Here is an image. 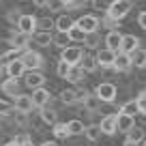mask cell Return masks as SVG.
<instances>
[{
    "mask_svg": "<svg viewBox=\"0 0 146 146\" xmlns=\"http://www.w3.org/2000/svg\"><path fill=\"white\" fill-rule=\"evenodd\" d=\"M19 58H22L26 71H30V69H45V58L41 56V52H39V50L28 47V50L22 52V56H19Z\"/></svg>",
    "mask_w": 146,
    "mask_h": 146,
    "instance_id": "obj_1",
    "label": "cell"
},
{
    "mask_svg": "<svg viewBox=\"0 0 146 146\" xmlns=\"http://www.w3.org/2000/svg\"><path fill=\"white\" fill-rule=\"evenodd\" d=\"M133 9V0H112L110 2V9H108V15L114 19H125Z\"/></svg>",
    "mask_w": 146,
    "mask_h": 146,
    "instance_id": "obj_2",
    "label": "cell"
},
{
    "mask_svg": "<svg viewBox=\"0 0 146 146\" xmlns=\"http://www.w3.org/2000/svg\"><path fill=\"white\" fill-rule=\"evenodd\" d=\"M84 45H80V43H71L69 47H64V50H60V58L67 60L69 64H80V60L84 58Z\"/></svg>",
    "mask_w": 146,
    "mask_h": 146,
    "instance_id": "obj_3",
    "label": "cell"
},
{
    "mask_svg": "<svg viewBox=\"0 0 146 146\" xmlns=\"http://www.w3.org/2000/svg\"><path fill=\"white\" fill-rule=\"evenodd\" d=\"M95 92L99 95V99L103 101V103H114V101L118 99V88L112 82H101L99 86L95 88Z\"/></svg>",
    "mask_w": 146,
    "mask_h": 146,
    "instance_id": "obj_4",
    "label": "cell"
},
{
    "mask_svg": "<svg viewBox=\"0 0 146 146\" xmlns=\"http://www.w3.org/2000/svg\"><path fill=\"white\" fill-rule=\"evenodd\" d=\"M45 82H47V78H45V73H43V69H30V71L24 73V84L30 90H35L39 86H45Z\"/></svg>",
    "mask_w": 146,
    "mask_h": 146,
    "instance_id": "obj_5",
    "label": "cell"
},
{
    "mask_svg": "<svg viewBox=\"0 0 146 146\" xmlns=\"http://www.w3.org/2000/svg\"><path fill=\"white\" fill-rule=\"evenodd\" d=\"M75 26H80L84 32H95L101 28V17H97L95 13H86V15H80L75 19Z\"/></svg>",
    "mask_w": 146,
    "mask_h": 146,
    "instance_id": "obj_6",
    "label": "cell"
},
{
    "mask_svg": "<svg viewBox=\"0 0 146 146\" xmlns=\"http://www.w3.org/2000/svg\"><path fill=\"white\" fill-rule=\"evenodd\" d=\"M52 43H54V32H50V30H39V28H36V30L30 35V45L50 47Z\"/></svg>",
    "mask_w": 146,
    "mask_h": 146,
    "instance_id": "obj_7",
    "label": "cell"
},
{
    "mask_svg": "<svg viewBox=\"0 0 146 146\" xmlns=\"http://www.w3.org/2000/svg\"><path fill=\"white\" fill-rule=\"evenodd\" d=\"M97 56V62H99L101 69H114V58H116V52L110 50V47H99L95 52Z\"/></svg>",
    "mask_w": 146,
    "mask_h": 146,
    "instance_id": "obj_8",
    "label": "cell"
},
{
    "mask_svg": "<svg viewBox=\"0 0 146 146\" xmlns=\"http://www.w3.org/2000/svg\"><path fill=\"white\" fill-rule=\"evenodd\" d=\"M131 69H133L131 54H127V52H116V58H114V71H116V73H129Z\"/></svg>",
    "mask_w": 146,
    "mask_h": 146,
    "instance_id": "obj_9",
    "label": "cell"
},
{
    "mask_svg": "<svg viewBox=\"0 0 146 146\" xmlns=\"http://www.w3.org/2000/svg\"><path fill=\"white\" fill-rule=\"evenodd\" d=\"M123 32L118 30V28H114V30H108V35L103 36V43L105 47H110V50L114 52H120V45H123Z\"/></svg>",
    "mask_w": 146,
    "mask_h": 146,
    "instance_id": "obj_10",
    "label": "cell"
},
{
    "mask_svg": "<svg viewBox=\"0 0 146 146\" xmlns=\"http://www.w3.org/2000/svg\"><path fill=\"white\" fill-rule=\"evenodd\" d=\"M13 108L19 110V112H26V114H32L36 110V105H35V101H32L30 95H17L13 99Z\"/></svg>",
    "mask_w": 146,
    "mask_h": 146,
    "instance_id": "obj_11",
    "label": "cell"
},
{
    "mask_svg": "<svg viewBox=\"0 0 146 146\" xmlns=\"http://www.w3.org/2000/svg\"><path fill=\"white\" fill-rule=\"evenodd\" d=\"M9 41H11V45L17 47V50H28V47H30V35H26V32L15 28L9 35Z\"/></svg>",
    "mask_w": 146,
    "mask_h": 146,
    "instance_id": "obj_12",
    "label": "cell"
},
{
    "mask_svg": "<svg viewBox=\"0 0 146 146\" xmlns=\"http://www.w3.org/2000/svg\"><path fill=\"white\" fill-rule=\"evenodd\" d=\"M0 88H2V92L5 95H9V97H17V95H22V86H19V80L17 78H7V80H2L0 82Z\"/></svg>",
    "mask_w": 146,
    "mask_h": 146,
    "instance_id": "obj_13",
    "label": "cell"
},
{
    "mask_svg": "<svg viewBox=\"0 0 146 146\" xmlns=\"http://www.w3.org/2000/svg\"><path fill=\"white\" fill-rule=\"evenodd\" d=\"M101 125V131H103V135H114V133H118V127H116V114H103L99 120Z\"/></svg>",
    "mask_w": 146,
    "mask_h": 146,
    "instance_id": "obj_14",
    "label": "cell"
},
{
    "mask_svg": "<svg viewBox=\"0 0 146 146\" xmlns=\"http://www.w3.org/2000/svg\"><path fill=\"white\" fill-rule=\"evenodd\" d=\"M30 97H32V101H35L36 110H39V108H43V105H47V103L52 101V92L47 90L45 86H39V88H35Z\"/></svg>",
    "mask_w": 146,
    "mask_h": 146,
    "instance_id": "obj_15",
    "label": "cell"
},
{
    "mask_svg": "<svg viewBox=\"0 0 146 146\" xmlns=\"http://www.w3.org/2000/svg\"><path fill=\"white\" fill-rule=\"evenodd\" d=\"M116 127L120 133H127L131 127H135V116H129L125 112H116Z\"/></svg>",
    "mask_w": 146,
    "mask_h": 146,
    "instance_id": "obj_16",
    "label": "cell"
},
{
    "mask_svg": "<svg viewBox=\"0 0 146 146\" xmlns=\"http://www.w3.org/2000/svg\"><path fill=\"white\" fill-rule=\"evenodd\" d=\"M36 19L39 17H35V15H22V19L17 24V30L26 32V35H32L36 30Z\"/></svg>",
    "mask_w": 146,
    "mask_h": 146,
    "instance_id": "obj_17",
    "label": "cell"
},
{
    "mask_svg": "<svg viewBox=\"0 0 146 146\" xmlns=\"http://www.w3.org/2000/svg\"><path fill=\"white\" fill-rule=\"evenodd\" d=\"M101 43H103V36L99 35V30H95V32H86V39H84V47H86V50L97 52Z\"/></svg>",
    "mask_w": 146,
    "mask_h": 146,
    "instance_id": "obj_18",
    "label": "cell"
},
{
    "mask_svg": "<svg viewBox=\"0 0 146 146\" xmlns=\"http://www.w3.org/2000/svg\"><path fill=\"white\" fill-rule=\"evenodd\" d=\"M137 47H140V36H135V35H125V36H123V45H120V52H127V54H131V52H135Z\"/></svg>",
    "mask_w": 146,
    "mask_h": 146,
    "instance_id": "obj_19",
    "label": "cell"
},
{
    "mask_svg": "<svg viewBox=\"0 0 146 146\" xmlns=\"http://www.w3.org/2000/svg\"><path fill=\"white\" fill-rule=\"evenodd\" d=\"M7 69H9V78H17V80H22L24 73H26V67H24L22 58H15L13 62H9Z\"/></svg>",
    "mask_w": 146,
    "mask_h": 146,
    "instance_id": "obj_20",
    "label": "cell"
},
{
    "mask_svg": "<svg viewBox=\"0 0 146 146\" xmlns=\"http://www.w3.org/2000/svg\"><path fill=\"white\" fill-rule=\"evenodd\" d=\"M39 114H41V118H43V123H45V125H54L56 120H58V112H56L50 103L43 105V108H39Z\"/></svg>",
    "mask_w": 146,
    "mask_h": 146,
    "instance_id": "obj_21",
    "label": "cell"
},
{
    "mask_svg": "<svg viewBox=\"0 0 146 146\" xmlns=\"http://www.w3.org/2000/svg\"><path fill=\"white\" fill-rule=\"evenodd\" d=\"M75 26V19L71 17V15H58V17H56V30L58 32H69L71 30V28Z\"/></svg>",
    "mask_w": 146,
    "mask_h": 146,
    "instance_id": "obj_22",
    "label": "cell"
},
{
    "mask_svg": "<svg viewBox=\"0 0 146 146\" xmlns=\"http://www.w3.org/2000/svg\"><path fill=\"white\" fill-rule=\"evenodd\" d=\"M80 64H82V69L86 73H95L97 69H101L99 62H97V56L95 54H84V58L80 60Z\"/></svg>",
    "mask_w": 146,
    "mask_h": 146,
    "instance_id": "obj_23",
    "label": "cell"
},
{
    "mask_svg": "<svg viewBox=\"0 0 146 146\" xmlns=\"http://www.w3.org/2000/svg\"><path fill=\"white\" fill-rule=\"evenodd\" d=\"M101 103H103V101L99 99V95H97V92L92 95V92H90V95H88L86 99L82 101V108H84V110H88V112H99Z\"/></svg>",
    "mask_w": 146,
    "mask_h": 146,
    "instance_id": "obj_24",
    "label": "cell"
},
{
    "mask_svg": "<svg viewBox=\"0 0 146 146\" xmlns=\"http://www.w3.org/2000/svg\"><path fill=\"white\" fill-rule=\"evenodd\" d=\"M84 69H82V64H71V69H69V75H67V82H71V84H82V80H84Z\"/></svg>",
    "mask_w": 146,
    "mask_h": 146,
    "instance_id": "obj_25",
    "label": "cell"
},
{
    "mask_svg": "<svg viewBox=\"0 0 146 146\" xmlns=\"http://www.w3.org/2000/svg\"><path fill=\"white\" fill-rule=\"evenodd\" d=\"M84 135H86L88 142H97L101 135H103V131H101V125H99V123L86 125V129H84Z\"/></svg>",
    "mask_w": 146,
    "mask_h": 146,
    "instance_id": "obj_26",
    "label": "cell"
},
{
    "mask_svg": "<svg viewBox=\"0 0 146 146\" xmlns=\"http://www.w3.org/2000/svg\"><path fill=\"white\" fill-rule=\"evenodd\" d=\"M144 133H146V129L142 127V125H135V127H131L127 133H125V140H131V142H137V144H142V140H144Z\"/></svg>",
    "mask_w": 146,
    "mask_h": 146,
    "instance_id": "obj_27",
    "label": "cell"
},
{
    "mask_svg": "<svg viewBox=\"0 0 146 146\" xmlns=\"http://www.w3.org/2000/svg\"><path fill=\"white\" fill-rule=\"evenodd\" d=\"M58 99H60V103H64V105H75V103H78V97H75V86L60 90Z\"/></svg>",
    "mask_w": 146,
    "mask_h": 146,
    "instance_id": "obj_28",
    "label": "cell"
},
{
    "mask_svg": "<svg viewBox=\"0 0 146 146\" xmlns=\"http://www.w3.org/2000/svg\"><path fill=\"white\" fill-rule=\"evenodd\" d=\"M131 62L135 69H146V50L137 47L135 52H131Z\"/></svg>",
    "mask_w": 146,
    "mask_h": 146,
    "instance_id": "obj_29",
    "label": "cell"
},
{
    "mask_svg": "<svg viewBox=\"0 0 146 146\" xmlns=\"http://www.w3.org/2000/svg\"><path fill=\"white\" fill-rule=\"evenodd\" d=\"M52 133H54V137H56V140H64V137H71L67 123H58V120H56V123L52 125Z\"/></svg>",
    "mask_w": 146,
    "mask_h": 146,
    "instance_id": "obj_30",
    "label": "cell"
},
{
    "mask_svg": "<svg viewBox=\"0 0 146 146\" xmlns=\"http://www.w3.org/2000/svg\"><path fill=\"white\" fill-rule=\"evenodd\" d=\"M67 127H69V133H71V135H84L86 123H84L82 118H73V120H69V123H67Z\"/></svg>",
    "mask_w": 146,
    "mask_h": 146,
    "instance_id": "obj_31",
    "label": "cell"
},
{
    "mask_svg": "<svg viewBox=\"0 0 146 146\" xmlns=\"http://www.w3.org/2000/svg\"><path fill=\"white\" fill-rule=\"evenodd\" d=\"M13 123L17 125L19 129H24V127H30V114H26V112H19V110H13Z\"/></svg>",
    "mask_w": 146,
    "mask_h": 146,
    "instance_id": "obj_32",
    "label": "cell"
},
{
    "mask_svg": "<svg viewBox=\"0 0 146 146\" xmlns=\"http://www.w3.org/2000/svg\"><path fill=\"white\" fill-rule=\"evenodd\" d=\"M54 47H58V50H64V47L71 45V39H69V32H58L56 30L54 35V43H52Z\"/></svg>",
    "mask_w": 146,
    "mask_h": 146,
    "instance_id": "obj_33",
    "label": "cell"
},
{
    "mask_svg": "<svg viewBox=\"0 0 146 146\" xmlns=\"http://www.w3.org/2000/svg\"><path fill=\"white\" fill-rule=\"evenodd\" d=\"M69 69H71V64H69L67 60H62V58H60L58 62H56V67H54L56 78H58V80H67V75H69Z\"/></svg>",
    "mask_w": 146,
    "mask_h": 146,
    "instance_id": "obj_34",
    "label": "cell"
},
{
    "mask_svg": "<svg viewBox=\"0 0 146 146\" xmlns=\"http://www.w3.org/2000/svg\"><path fill=\"white\" fill-rule=\"evenodd\" d=\"M118 112H125V114H129V116H137V114H140V105H137V101H135V99L125 101V103L120 105Z\"/></svg>",
    "mask_w": 146,
    "mask_h": 146,
    "instance_id": "obj_35",
    "label": "cell"
},
{
    "mask_svg": "<svg viewBox=\"0 0 146 146\" xmlns=\"http://www.w3.org/2000/svg\"><path fill=\"white\" fill-rule=\"evenodd\" d=\"M69 39H71V43H80V45H84V39H86V32L82 30L80 26H73L71 30H69Z\"/></svg>",
    "mask_w": 146,
    "mask_h": 146,
    "instance_id": "obj_36",
    "label": "cell"
},
{
    "mask_svg": "<svg viewBox=\"0 0 146 146\" xmlns=\"http://www.w3.org/2000/svg\"><path fill=\"white\" fill-rule=\"evenodd\" d=\"M22 52H24V50H17V47H11L9 52L0 54V62H2V64H9V62H13L15 58H19V56H22Z\"/></svg>",
    "mask_w": 146,
    "mask_h": 146,
    "instance_id": "obj_37",
    "label": "cell"
},
{
    "mask_svg": "<svg viewBox=\"0 0 146 146\" xmlns=\"http://www.w3.org/2000/svg\"><path fill=\"white\" fill-rule=\"evenodd\" d=\"M36 28H39V30L54 32L56 30V19L54 17H39V19H36Z\"/></svg>",
    "mask_w": 146,
    "mask_h": 146,
    "instance_id": "obj_38",
    "label": "cell"
},
{
    "mask_svg": "<svg viewBox=\"0 0 146 146\" xmlns=\"http://www.w3.org/2000/svg\"><path fill=\"white\" fill-rule=\"evenodd\" d=\"M22 15H24V13H22L19 9H9V11H7V15H5V19L11 24V26L17 28V24H19V19H22Z\"/></svg>",
    "mask_w": 146,
    "mask_h": 146,
    "instance_id": "obj_39",
    "label": "cell"
},
{
    "mask_svg": "<svg viewBox=\"0 0 146 146\" xmlns=\"http://www.w3.org/2000/svg\"><path fill=\"white\" fill-rule=\"evenodd\" d=\"M110 2H112V0H90V7L97 11V13L105 15V13H108V9H110Z\"/></svg>",
    "mask_w": 146,
    "mask_h": 146,
    "instance_id": "obj_40",
    "label": "cell"
},
{
    "mask_svg": "<svg viewBox=\"0 0 146 146\" xmlns=\"http://www.w3.org/2000/svg\"><path fill=\"white\" fill-rule=\"evenodd\" d=\"M101 28H105V30H114V28H118V19L110 17L108 13L101 17Z\"/></svg>",
    "mask_w": 146,
    "mask_h": 146,
    "instance_id": "obj_41",
    "label": "cell"
},
{
    "mask_svg": "<svg viewBox=\"0 0 146 146\" xmlns=\"http://www.w3.org/2000/svg\"><path fill=\"white\" fill-rule=\"evenodd\" d=\"M90 95V90H88L86 86H80V84H75V97H78V103L82 105V101L86 99V97Z\"/></svg>",
    "mask_w": 146,
    "mask_h": 146,
    "instance_id": "obj_42",
    "label": "cell"
},
{
    "mask_svg": "<svg viewBox=\"0 0 146 146\" xmlns=\"http://www.w3.org/2000/svg\"><path fill=\"white\" fill-rule=\"evenodd\" d=\"M13 105L9 103V101H5V99H0V116H13Z\"/></svg>",
    "mask_w": 146,
    "mask_h": 146,
    "instance_id": "obj_43",
    "label": "cell"
},
{
    "mask_svg": "<svg viewBox=\"0 0 146 146\" xmlns=\"http://www.w3.org/2000/svg\"><path fill=\"white\" fill-rule=\"evenodd\" d=\"M135 101H137V105H140V112H146V86L135 95Z\"/></svg>",
    "mask_w": 146,
    "mask_h": 146,
    "instance_id": "obj_44",
    "label": "cell"
},
{
    "mask_svg": "<svg viewBox=\"0 0 146 146\" xmlns=\"http://www.w3.org/2000/svg\"><path fill=\"white\" fill-rule=\"evenodd\" d=\"M13 140L17 142L19 146H24V144H26V142H30V135H28L26 131H17V133H15V135H13Z\"/></svg>",
    "mask_w": 146,
    "mask_h": 146,
    "instance_id": "obj_45",
    "label": "cell"
},
{
    "mask_svg": "<svg viewBox=\"0 0 146 146\" xmlns=\"http://www.w3.org/2000/svg\"><path fill=\"white\" fill-rule=\"evenodd\" d=\"M45 9H50V11H58V9H64V5H62V0H50Z\"/></svg>",
    "mask_w": 146,
    "mask_h": 146,
    "instance_id": "obj_46",
    "label": "cell"
},
{
    "mask_svg": "<svg viewBox=\"0 0 146 146\" xmlns=\"http://www.w3.org/2000/svg\"><path fill=\"white\" fill-rule=\"evenodd\" d=\"M11 47H13V45H11V41L7 39V36H5V39H0V54H5V52H9Z\"/></svg>",
    "mask_w": 146,
    "mask_h": 146,
    "instance_id": "obj_47",
    "label": "cell"
},
{
    "mask_svg": "<svg viewBox=\"0 0 146 146\" xmlns=\"http://www.w3.org/2000/svg\"><path fill=\"white\" fill-rule=\"evenodd\" d=\"M137 26L146 30V11H140V13H137Z\"/></svg>",
    "mask_w": 146,
    "mask_h": 146,
    "instance_id": "obj_48",
    "label": "cell"
},
{
    "mask_svg": "<svg viewBox=\"0 0 146 146\" xmlns=\"http://www.w3.org/2000/svg\"><path fill=\"white\" fill-rule=\"evenodd\" d=\"M135 125H142V127L146 125V112H140V114L135 116Z\"/></svg>",
    "mask_w": 146,
    "mask_h": 146,
    "instance_id": "obj_49",
    "label": "cell"
},
{
    "mask_svg": "<svg viewBox=\"0 0 146 146\" xmlns=\"http://www.w3.org/2000/svg\"><path fill=\"white\" fill-rule=\"evenodd\" d=\"M39 146H58V142L56 140H47V142H41Z\"/></svg>",
    "mask_w": 146,
    "mask_h": 146,
    "instance_id": "obj_50",
    "label": "cell"
},
{
    "mask_svg": "<svg viewBox=\"0 0 146 146\" xmlns=\"http://www.w3.org/2000/svg\"><path fill=\"white\" fill-rule=\"evenodd\" d=\"M32 2H35V7H47L50 0H32Z\"/></svg>",
    "mask_w": 146,
    "mask_h": 146,
    "instance_id": "obj_51",
    "label": "cell"
},
{
    "mask_svg": "<svg viewBox=\"0 0 146 146\" xmlns=\"http://www.w3.org/2000/svg\"><path fill=\"white\" fill-rule=\"evenodd\" d=\"M0 146H19V144H17V142H15V140H9V142H2V144H0Z\"/></svg>",
    "mask_w": 146,
    "mask_h": 146,
    "instance_id": "obj_52",
    "label": "cell"
},
{
    "mask_svg": "<svg viewBox=\"0 0 146 146\" xmlns=\"http://www.w3.org/2000/svg\"><path fill=\"white\" fill-rule=\"evenodd\" d=\"M123 146H140V144H137V142H131V140H125Z\"/></svg>",
    "mask_w": 146,
    "mask_h": 146,
    "instance_id": "obj_53",
    "label": "cell"
},
{
    "mask_svg": "<svg viewBox=\"0 0 146 146\" xmlns=\"http://www.w3.org/2000/svg\"><path fill=\"white\" fill-rule=\"evenodd\" d=\"M69 2H71V0H62V5H64V7H67V5H69Z\"/></svg>",
    "mask_w": 146,
    "mask_h": 146,
    "instance_id": "obj_54",
    "label": "cell"
},
{
    "mask_svg": "<svg viewBox=\"0 0 146 146\" xmlns=\"http://www.w3.org/2000/svg\"><path fill=\"white\" fill-rule=\"evenodd\" d=\"M140 146H146V137H144V140H142V144Z\"/></svg>",
    "mask_w": 146,
    "mask_h": 146,
    "instance_id": "obj_55",
    "label": "cell"
},
{
    "mask_svg": "<svg viewBox=\"0 0 146 146\" xmlns=\"http://www.w3.org/2000/svg\"><path fill=\"white\" fill-rule=\"evenodd\" d=\"M0 144H2V142H0Z\"/></svg>",
    "mask_w": 146,
    "mask_h": 146,
    "instance_id": "obj_56",
    "label": "cell"
},
{
    "mask_svg": "<svg viewBox=\"0 0 146 146\" xmlns=\"http://www.w3.org/2000/svg\"><path fill=\"white\" fill-rule=\"evenodd\" d=\"M0 118H2V116H0Z\"/></svg>",
    "mask_w": 146,
    "mask_h": 146,
    "instance_id": "obj_57",
    "label": "cell"
}]
</instances>
